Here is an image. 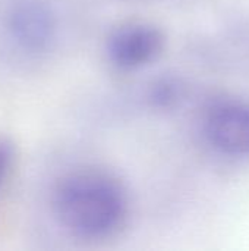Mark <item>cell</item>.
I'll return each mask as SVG.
<instances>
[{
	"label": "cell",
	"mask_w": 249,
	"mask_h": 251,
	"mask_svg": "<svg viewBox=\"0 0 249 251\" xmlns=\"http://www.w3.org/2000/svg\"><path fill=\"white\" fill-rule=\"evenodd\" d=\"M163 31L147 21H125L110 31L106 41L109 60L119 69H136L154 62L164 49Z\"/></svg>",
	"instance_id": "3"
},
{
	"label": "cell",
	"mask_w": 249,
	"mask_h": 251,
	"mask_svg": "<svg viewBox=\"0 0 249 251\" xmlns=\"http://www.w3.org/2000/svg\"><path fill=\"white\" fill-rule=\"evenodd\" d=\"M59 37L57 15L47 0H7L0 7V49L19 62L47 56Z\"/></svg>",
	"instance_id": "2"
},
{
	"label": "cell",
	"mask_w": 249,
	"mask_h": 251,
	"mask_svg": "<svg viewBox=\"0 0 249 251\" xmlns=\"http://www.w3.org/2000/svg\"><path fill=\"white\" fill-rule=\"evenodd\" d=\"M205 137L222 154L230 157L249 156V103L220 100L214 103L204 121Z\"/></svg>",
	"instance_id": "4"
},
{
	"label": "cell",
	"mask_w": 249,
	"mask_h": 251,
	"mask_svg": "<svg viewBox=\"0 0 249 251\" xmlns=\"http://www.w3.org/2000/svg\"><path fill=\"white\" fill-rule=\"evenodd\" d=\"M57 224L73 238L104 241L119 234L129 218V199L120 179L95 166L63 174L51 191Z\"/></svg>",
	"instance_id": "1"
},
{
	"label": "cell",
	"mask_w": 249,
	"mask_h": 251,
	"mask_svg": "<svg viewBox=\"0 0 249 251\" xmlns=\"http://www.w3.org/2000/svg\"><path fill=\"white\" fill-rule=\"evenodd\" d=\"M15 166H16V147L9 138L0 135V194H3L7 182L12 179Z\"/></svg>",
	"instance_id": "5"
}]
</instances>
